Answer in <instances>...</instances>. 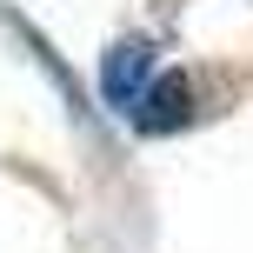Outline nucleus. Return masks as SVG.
Segmentation results:
<instances>
[{
	"instance_id": "1",
	"label": "nucleus",
	"mask_w": 253,
	"mask_h": 253,
	"mask_svg": "<svg viewBox=\"0 0 253 253\" xmlns=\"http://www.w3.org/2000/svg\"><path fill=\"white\" fill-rule=\"evenodd\" d=\"M153 40H114L107 47V60H100V93H107V107L114 114H133L140 107V93L153 87Z\"/></svg>"
},
{
	"instance_id": "2",
	"label": "nucleus",
	"mask_w": 253,
	"mask_h": 253,
	"mask_svg": "<svg viewBox=\"0 0 253 253\" xmlns=\"http://www.w3.org/2000/svg\"><path fill=\"white\" fill-rule=\"evenodd\" d=\"M126 120H133V133H147V140H160V133H180V126L193 120V74H180V67L153 74V87L140 93V107H133Z\"/></svg>"
}]
</instances>
